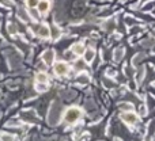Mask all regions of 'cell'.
I'll return each instance as SVG.
<instances>
[{"label":"cell","mask_w":155,"mask_h":141,"mask_svg":"<svg viewBox=\"0 0 155 141\" xmlns=\"http://www.w3.org/2000/svg\"><path fill=\"white\" fill-rule=\"evenodd\" d=\"M124 56V48H117L114 50V54H113V59H114V61H121V59H123Z\"/></svg>","instance_id":"8fae6325"},{"label":"cell","mask_w":155,"mask_h":141,"mask_svg":"<svg viewBox=\"0 0 155 141\" xmlns=\"http://www.w3.org/2000/svg\"><path fill=\"white\" fill-rule=\"evenodd\" d=\"M75 67H76V69L78 71H83L86 68V65H84V61H82V60H79V61L75 64Z\"/></svg>","instance_id":"44dd1931"},{"label":"cell","mask_w":155,"mask_h":141,"mask_svg":"<svg viewBox=\"0 0 155 141\" xmlns=\"http://www.w3.org/2000/svg\"><path fill=\"white\" fill-rule=\"evenodd\" d=\"M120 109L125 110V111H131V110H134V106L129 103H123V104H120Z\"/></svg>","instance_id":"ac0fdd59"},{"label":"cell","mask_w":155,"mask_h":141,"mask_svg":"<svg viewBox=\"0 0 155 141\" xmlns=\"http://www.w3.org/2000/svg\"><path fill=\"white\" fill-rule=\"evenodd\" d=\"M114 141H121L120 139H114Z\"/></svg>","instance_id":"d4e9b609"},{"label":"cell","mask_w":155,"mask_h":141,"mask_svg":"<svg viewBox=\"0 0 155 141\" xmlns=\"http://www.w3.org/2000/svg\"><path fill=\"white\" fill-rule=\"evenodd\" d=\"M142 59H144V54H142V53H140V54H136V56H135V59H134V61H132V64H134V65H137V64L140 62V60H142Z\"/></svg>","instance_id":"d6986e66"},{"label":"cell","mask_w":155,"mask_h":141,"mask_svg":"<svg viewBox=\"0 0 155 141\" xmlns=\"http://www.w3.org/2000/svg\"><path fill=\"white\" fill-rule=\"evenodd\" d=\"M0 141H14V136L10 134V133H2Z\"/></svg>","instance_id":"9a60e30c"},{"label":"cell","mask_w":155,"mask_h":141,"mask_svg":"<svg viewBox=\"0 0 155 141\" xmlns=\"http://www.w3.org/2000/svg\"><path fill=\"white\" fill-rule=\"evenodd\" d=\"M94 57H95L94 49H87V50H84V61L86 62H91L94 60Z\"/></svg>","instance_id":"30bf717a"},{"label":"cell","mask_w":155,"mask_h":141,"mask_svg":"<svg viewBox=\"0 0 155 141\" xmlns=\"http://www.w3.org/2000/svg\"><path fill=\"white\" fill-rule=\"evenodd\" d=\"M80 117H82V111L78 107H70L64 114V120L68 123H75Z\"/></svg>","instance_id":"6da1fadb"},{"label":"cell","mask_w":155,"mask_h":141,"mask_svg":"<svg viewBox=\"0 0 155 141\" xmlns=\"http://www.w3.org/2000/svg\"><path fill=\"white\" fill-rule=\"evenodd\" d=\"M16 24L15 23H8V33L10 34H16Z\"/></svg>","instance_id":"e0dca14e"},{"label":"cell","mask_w":155,"mask_h":141,"mask_svg":"<svg viewBox=\"0 0 155 141\" xmlns=\"http://www.w3.org/2000/svg\"><path fill=\"white\" fill-rule=\"evenodd\" d=\"M104 27L105 30H106L107 33H112L113 30H114V27H116V22H114V19H109V21H106L104 23Z\"/></svg>","instance_id":"9c48e42d"},{"label":"cell","mask_w":155,"mask_h":141,"mask_svg":"<svg viewBox=\"0 0 155 141\" xmlns=\"http://www.w3.org/2000/svg\"><path fill=\"white\" fill-rule=\"evenodd\" d=\"M53 71L57 76H65L68 73V65L64 61H57L53 65Z\"/></svg>","instance_id":"277c9868"},{"label":"cell","mask_w":155,"mask_h":141,"mask_svg":"<svg viewBox=\"0 0 155 141\" xmlns=\"http://www.w3.org/2000/svg\"><path fill=\"white\" fill-rule=\"evenodd\" d=\"M143 2H146V0H143Z\"/></svg>","instance_id":"4316f807"},{"label":"cell","mask_w":155,"mask_h":141,"mask_svg":"<svg viewBox=\"0 0 155 141\" xmlns=\"http://www.w3.org/2000/svg\"><path fill=\"white\" fill-rule=\"evenodd\" d=\"M26 3L29 7H34V5L38 4V0H26Z\"/></svg>","instance_id":"603a6c76"},{"label":"cell","mask_w":155,"mask_h":141,"mask_svg":"<svg viewBox=\"0 0 155 141\" xmlns=\"http://www.w3.org/2000/svg\"><path fill=\"white\" fill-rule=\"evenodd\" d=\"M37 7H38V11H40L41 14H45V12H48V11H49L51 4H49L48 0H41V2H38Z\"/></svg>","instance_id":"52a82bcc"},{"label":"cell","mask_w":155,"mask_h":141,"mask_svg":"<svg viewBox=\"0 0 155 141\" xmlns=\"http://www.w3.org/2000/svg\"><path fill=\"white\" fill-rule=\"evenodd\" d=\"M35 33H37V35L41 37V38H49L51 37V29H49L46 24H37V27H35Z\"/></svg>","instance_id":"5b68a950"},{"label":"cell","mask_w":155,"mask_h":141,"mask_svg":"<svg viewBox=\"0 0 155 141\" xmlns=\"http://www.w3.org/2000/svg\"><path fill=\"white\" fill-rule=\"evenodd\" d=\"M154 85H155V83H154Z\"/></svg>","instance_id":"83f0119b"},{"label":"cell","mask_w":155,"mask_h":141,"mask_svg":"<svg viewBox=\"0 0 155 141\" xmlns=\"http://www.w3.org/2000/svg\"><path fill=\"white\" fill-rule=\"evenodd\" d=\"M84 45L83 43H75L72 46V53L76 54V56H80V54H84Z\"/></svg>","instance_id":"ba28073f"},{"label":"cell","mask_w":155,"mask_h":141,"mask_svg":"<svg viewBox=\"0 0 155 141\" xmlns=\"http://www.w3.org/2000/svg\"><path fill=\"white\" fill-rule=\"evenodd\" d=\"M107 75H109V76H110V75H112V76H114L116 72L114 71H107Z\"/></svg>","instance_id":"cb8c5ba5"},{"label":"cell","mask_w":155,"mask_h":141,"mask_svg":"<svg viewBox=\"0 0 155 141\" xmlns=\"http://www.w3.org/2000/svg\"><path fill=\"white\" fill-rule=\"evenodd\" d=\"M76 80L80 83V84H86V83H88V76L87 75H79Z\"/></svg>","instance_id":"2e32d148"},{"label":"cell","mask_w":155,"mask_h":141,"mask_svg":"<svg viewBox=\"0 0 155 141\" xmlns=\"http://www.w3.org/2000/svg\"><path fill=\"white\" fill-rule=\"evenodd\" d=\"M35 80H37L38 83H46L48 82V75H46L45 72H38V73L35 75Z\"/></svg>","instance_id":"7c38bea8"},{"label":"cell","mask_w":155,"mask_h":141,"mask_svg":"<svg viewBox=\"0 0 155 141\" xmlns=\"http://www.w3.org/2000/svg\"><path fill=\"white\" fill-rule=\"evenodd\" d=\"M35 88H37V91H40V92H42V91H46V90H48V87H46L45 83H38V84L35 85Z\"/></svg>","instance_id":"ffe728a7"},{"label":"cell","mask_w":155,"mask_h":141,"mask_svg":"<svg viewBox=\"0 0 155 141\" xmlns=\"http://www.w3.org/2000/svg\"><path fill=\"white\" fill-rule=\"evenodd\" d=\"M104 84L106 85L107 88H110V87H114V83H113V82H109V79H104Z\"/></svg>","instance_id":"7402d4cb"},{"label":"cell","mask_w":155,"mask_h":141,"mask_svg":"<svg viewBox=\"0 0 155 141\" xmlns=\"http://www.w3.org/2000/svg\"><path fill=\"white\" fill-rule=\"evenodd\" d=\"M121 120H123L125 123L135 125V123L137 122V115H136V113H134V110H131V111L123 113V114H121Z\"/></svg>","instance_id":"3957f363"},{"label":"cell","mask_w":155,"mask_h":141,"mask_svg":"<svg viewBox=\"0 0 155 141\" xmlns=\"http://www.w3.org/2000/svg\"><path fill=\"white\" fill-rule=\"evenodd\" d=\"M18 15H19V18H21L22 21H25V22L29 21V15H27V12L25 10H22V8H19L18 10Z\"/></svg>","instance_id":"5bb4252c"},{"label":"cell","mask_w":155,"mask_h":141,"mask_svg":"<svg viewBox=\"0 0 155 141\" xmlns=\"http://www.w3.org/2000/svg\"><path fill=\"white\" fill-rule=\"evenodd\" d=\"M60 111H61V106L59 103H53L49 110V115H48V122L51 125L59 122V117H60Z\"/></svg>","instance_id":"7a4b0ae2"},{"label":"cell","mask_w":155,"mask_h":141,"mask_svg":"<svg viewBox=\"0 0 155 141\" xmlns=\"http://www.w3.org/2000/svg\"><path fill=\"white\" fill-rule=\"evenodd\" d=\"M54 60V52L53 50H45L42 53V61L45 64H52Z\"/></svg>","instance_id":"8992f818"},{"label":"cell","mask_w":155,"mask_h":141,"mask_svg":"<svg viewBox=\"0 0 155 141\" xmlns=\"http://www.w3.org/2000/svg\"><path fill=\"white\" fill-rule=\"evenodd\" d=\"M51 34H52V37H53L54 40H57V38L61 35V31H60V29L57 26H53V27H52V33H51Z\"/></svg>","instance_id":"4fadbf2b"},{"label":"cell","mask_w":155,"mask_h":141,"mask_svg":"<svg viewBox=\"0 0 155 141\" xmlns=\"http://www.w3.org/2000/svg\"><path fill=\"white\" fill-rule=\"evenodd\" d=\"M144 141H151V140H150V139H147V140H144Z\"/></svg>","instance_id":"484cf974"}]
</instances>
